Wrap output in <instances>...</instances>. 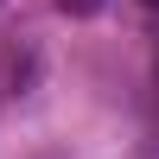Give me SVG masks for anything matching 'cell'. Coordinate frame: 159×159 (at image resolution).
<instances>
[{
  "instance_id": "1",
  "label": "cell",
  "mask_w": 159,
  "mask_h": 159,
  "mask_svg": "<svg viewBox=\"0 0 159 159\" xmlns=\"http://www.w3.org/2000/svg\"><path fill=\"white\" fill-rule=\"evenodd\" d=\"M32 70H38V57L32 51H7V57H0V76H7V96H25V83H32Z\"/></svg>"
},
{
  "instance_id": "2",
  "label": "cell",
  "mask_w": 159,
  "mask_h": 159,
  "mask_svg": "<svg viewBox=\"0 0 159 159\" xmlns=\"http://www.w3.org/2000/svg\"><path fill=\"white\" fill-rule=\"evenodd\" d=\"M64 13H70V19H89V13H102V0H57Z\"/></svg>"
}]
</instances>
